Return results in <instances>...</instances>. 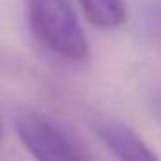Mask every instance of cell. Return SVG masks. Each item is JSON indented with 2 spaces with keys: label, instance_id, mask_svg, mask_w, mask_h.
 Segmentation results:
<instances>
[{
  "label": "cell",
  "instance_id": "4",
  "mask_svg": "<svg viewBox=\"0 0 161 161\" xmlns=\"http://www.w3.org/2000/svg\"><path fill=\"white\" fill-rule=\"evenodd\" d=\"M85 18L101 30H111L123 25L126 7L123 0H78Z\"/></svg>",
  "mask_w": 161,
  "mask_h": 161
},
{
  "label": "cell",
  "instance_id": "6",
  "mask_svg": "<svg viewBox=\"0 0 161 161\" xmlns=\"http://www.w3.org/2000/svg\"><path fill=\"white\" fill-rule=\"evenodd\" d=\"M4 137V123H2V114H0V140Z\"/></svg>",
  "mask_w": 161,
  "mask_h": 161
},
{
  "label": "cell",
  "instance_id": "1",
  "mask_svg": "<svg viewBox=\"0 0 161 161\" xmlns=\"http://www.w3.org/2000/svg\"><path fill=\"white\" fill-rule=\"evenodd\" d=\"M33 36L52 54L73 63L88 57V42L69 0H25Z\"/></svg>",
  "mask_w": 161,
  "mask_h": 161
},
{
  "label": "cell",
  "instance_id": "2",
  "mask_svg": "<svg viewBox=\"0 0 161 161\" xmlns=\"http://www.w3.org/2000/svg\"><path fill=\"white\" fill-rule=\"evenodd\" d=\"M14 130L23 146L38 159L75 161L90 158L76 140L40 113H18L14 118Z\"/></svg>",
  "mask_w": 161,
  "mask_h": 161
},
{
  "label": "cell",
  "instance_id": "3",
  "mask_svg": "<svg viewBox=\"0 0 161 161\" xmlns=\"http://www.w3.org/2000/svg\"><path fill=\"white\" fill-rule=\"evenodd\" d=\"M95 133L106 147L119 159H156V154L142 142L132 128L116 119H101L95 123Z\"/></svg>",
  "mask_w": 161,
  "mask_h": 161
},
{
  "label": "cell",
  "instance_id": "5",
  "mask_svg": "<svg viewBox=\"0 0 161 161\" xmlns=\"http://www.w3.org/2000/svg\"><path fill=\"white\" fill-rule=\"evenodd\" d=\"M140 23L149 40L161 47V0H151L149 4H146Z\"/></svg>",
  "mask_w": 161,
  "mask_h": 161
}]
</instances>
